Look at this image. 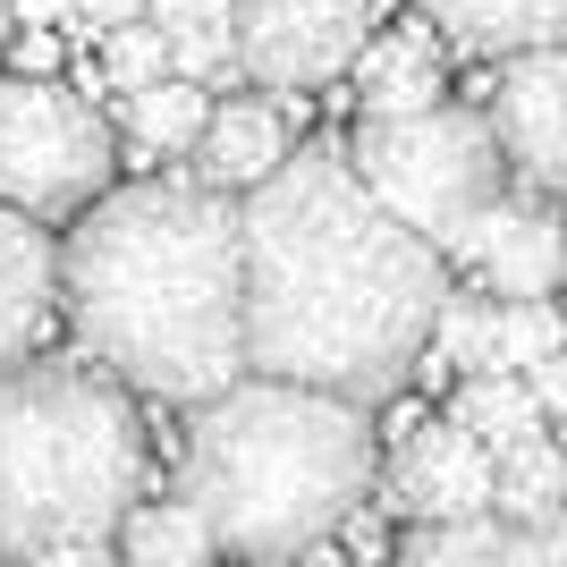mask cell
<instances>
[{
    "mask_svg": "<svg viewBox=\"0 0 567 567\" xmlns=\"http://www.w3.org/2000/svg\"><path fill=\"white\" fill-rule=\"evenodd\" d=\"M525 381H534V399H543V415H567V339H559V348H550V355H543V364H534Z\"/></svg>",
    "mask_w": 567,
    "mask_h": 567,
    "instance_id": "603a6c76",
    "label": "cell"
},
{
    "mask_svg": "<svg viewBox=\"0 0 567 567\" xmlns=\"http://www.w3.org/2000/svg\"><path fill=\"white\" fill-rule=\"evenodd\" d=\"M457 51H534V43H567V0H415Z\"/></svg>",
    "mask_w": 567,
    "mask_h": 567,
    "instance_id": "5bb4252c",
    "label": "cell"
},
{
    "mask_svg": "<svg viewBox=\"0 0 567 567\" xmlns=\"http://www.w3.org/2000/svg\"><path fill=\"white\" fill-rule=\"evenodd\" d=\"M492 136L517 187L567 204V43L508 51V69L492 85Z\"/></svg>",
    "mask_w": 567,
    "mask_h": 567,
    "instance_id": "ba28073f",
    "label": "cell"
},
{
    "mask_svg": "<svg viewBox=\"0 0 567 567\" xmlns=\"http://www.w3.org/2000/svg\"><path fill=\"white\" fill-rule=\"evenodd\" d=\"M492 508L508 525H559L567 517V450L550 441V432H525L517 450H499Z\"/></svg>",
    "mask_w": 567,
    "mask_h": 567,
    "instance_id": "2e32d148",
    "label": "cell"
},
{
    "mask_svg": "<svg viewBox=\"0 0 567 567\" xmlns=\"http://www.w3.org/2000/svg\"><path fill=\"white\" fill-rule=\"evenodd\" d=\"M492 483H499V457L474 441L457 415L441 424L406 432L399 457H390V499L381 508H399V517H483L492 508Z\"/></svg>",
    "mask_w": 567,
    "mask_h": 567,
    "instance_id": "30bf717a",
    "label": "cell"
},
{
    "mask_svg": "<svg viewBox=\"0 0 567 567\" xmlns=\"http://www.w3.org/2000/svg\"><path fill=\"white\" fill-rule=\"evenodd\" d=\"M127 102V127H136L144 153H195V136H204V118H213V85L187 69H162L153 85H136Z\"/></svg>",
    "mask_w": 567,
    "mask_h": 567,
    "instance_id": "e0dca14e",
    "label": "cell"
},
{
    "mask_svg": "<svg viewBox=\"0 0 567 567\" xmlns=\"http://www.w3.org/2000/svg\"><path fill=\"white\" fill-rule=\"evenodd\" d=\"M559 313H550V297H499L492 313V373H534L550 348H559Z\"/></svg>",
    "mask_w": 567,
    "mask_h": 567,
    "instance_id": "ffe728a7",
    "label": "cell"
},
{
    "mask_svg": "<svg viewBox=\"0 0 567 567\" xmlns=\"http://www.w3.org/2000/svg\"><path fill=\"white\" fill-rule=\"evenodd\" d=\"M355 178L406 220L424 229L441 255H457V237L474 213L508 195V153L492 136V111H457V102H424V111H364L348 144Z\"/></svg>",
    "mask_w": 567,
    "mask_h": 567,
    "instance_id": "5b68a950",
    "label": "cell"
},
{
    "mask_svg": "<svg viewBox=\"0 0 567 567\" xmlns=\"http://www.w3.org/2000/svg\"><path fill=\"white\" fill-rule=\"evenodd\" d=\"M111 187V118L60 76H0V204L51 220Z\"/></svg>",
    "mask_w": 567,
    "mask_h": 567,
    "instance_id": "8992f818",
    "label": "cell"
},
{
    "mask_svg": "<svg viewBox=\"0 0 567 567\" xmlns=\"http://www.w3.org/2000/svg\"><path fill=\"white\" fill-rule=\"evenodd\" d=\"M237 9V69L255 85H322L355 69L373 34V0H229Z\"/></svg>",
    "mask_w": 567,
    "mask_h": 567,
    "instance_id": "52a82bcc",
    "label": "cell"
},
{
    "mask_svg": "<svg viewBox=\"0 0 567 567\" xmlns=\"http://www.w3.org/2000/svg\"><path fill=\"white\" fill-rule=\"evenodd\" d=\"M178 492L213 517L220 550L237 559H297L322 550L373 492V424L364 399L313 381H229L195 399Z\"/></svg>",
    "mask_w": 567,
    "mask_h": 567,
    "instance_id": "3957f363",
    "label": "cell"
},
{
    "mask_svg": "<svg viewBox=\"0 0 567 567\" xmlns=\"http://www.w3.org/2000/svg\"><path fill=\"white\" fill-rule=\"evenodd\" d=\"M51 313H60V246L34 229V213L0 204V364L43 348Z\"/></svg>",
    "mask_w": 567,
    "mask_h": 567,
    "instance_id": "8fae6325",
    "label": "cell"
},
{
    "mask_svg": "<svg viewBox=\"0 0 567 567\" xmlns=\"http://www.w3.org/2000/svg\"><path fill=\"white\" fill-rule=\"evenodd\" d=\"M118 550L136 567H204L220 550V534L187 492H169V499H136V508L118 517Z\"/></svg>",
    "mask_w": 567,
    "mask_h": 567,
    "instance_id": "9a60e30c",
    "label": "cell"
},
{
    "mask_svg": "<svg viewBox=\"0 0 567 567\" xmlns=\"http://www.w3.org/2000/svg\"><path fill=\"white\" fill-rule=\"evenodd\" d=\"M406 559H424V567L508 559V525H499V508H483V517H424L415 534H406Z\"/></svg>",
    "mask_w": 567,
    "mask_h": 567,
    "instance_id": "44dd1931",
    "label": "cell"
},
{
    "mask_svg": "<svg viewBox=\"0 0 567 567\" xmlns=\"http://www.w3.org/2000/svg\"><path fill=\"white\" fill-rule=\"evenodd\" d=\"M118 18H144V0H76V25H118Z\"/></svg>",
    "mask_w": 567,
    "mask_h": 567,
    "instance_id": "d4e9b609",
    "label": "cell"
},
{
    "mask_svg": "<svg viewBox=\"0 0 567 567\" xmlns=\"http://www.w3.org/2000/svg\"><path fill=\"white\" fill-rule=\"evenodd\" d=\"M60 313L85 355L153 399H213L246 373V229L229 187H102L60 246Z\"/></svg>",
    "mask_w": 567,
    "mask_h": 567,
    "instance_id": "7a4b0ae2",
    "label": "cell"
},
{
    "mask_svg": "<svg viewBox=\"0 0 567 567\" xmlns=\"http://www.w3.org/2000/svg\"><path fill=\"white\" fill-rule=\"evenodd\" d=\"M144 18L169 34V69L204 76V85L237 69V9L229 0H144Z\"/></svg>",
    "mask_w": 567,
    "mask_h": 567,
    "instance_id": "ac0fdd59",
    "label": "cell"
},
{
    "mask_svg": "<svg viewBox=\"0 0 567 567\" xmlns=\"http://www.w3.org/2000/svg\"><path fill=\"white\" fill-rule=\"evenodd\" d=\"M162 69H169V34L153 18L102 25V85H111V94H136V85H153Z\"/></svg>",
    "mask_w": 567,
    "mask_h": 567,
    "instance_id": "7402d4cb",
    "label": "cell"
},
{
    "mask_svg": "<svg viewBox=\"0 0 567 567\" xmlns=\"http://www.w3.org/2000/svg\"><path fill=\"white\" fill-rule=\"evenodd\" d=\"M246 364L339 399H390L450 297L441 246L381 204L339 144L288 153L246 187Z\"/></svg>",
    "mask_w": 567,
    "mask_h": 567,
    "instance_id": "6da1fadb",
    "label": "cell"
},
{
    "mask_svg": "<svg viewBox=\"0 0 567 567\" xmlns=\"http://www.w3.org/2000/svg\"><path fill=\"white\" fill-rule=\"evenodd\" d=\"M457 262H474V280L492 297H550L567 271V220L550 213V195H492L474 229L457 237Z\"/></svg>",
    "mask_w": 567,
    "mask_h": 567,
    "instance_id": "9c48e42d",
    "label": "cell"
},
{
    "mask_svg": "<svg viewBox=\"0 0 567 567\" xmlns=\"http://www.w3.org/2000/svg\"><path fill=\"white\" fill-rule=\"evenodd\" d=\"M9 34H18V18H9V0H0V51H9Z\"/></svg>",
    "mask_w": 567,
    "mask_h": 567,
    "instance_id": "484cf974",
    "label": "cell"
},
{
    "mask_svg": "<svg viewBox=\"0 0 567 567\" xmlns=\"http://www.w3.org/2000/svg\"><path fill=\"white\" fill-rule=\"evenodd\" d=\"M450 415H457V424H466L492 457L517 450L525 432H543V399H534V381H525V373H466Z\"/></svg>",
    "mask_w": 567,
    "mask_h": 567,
    "instance_id": "d6986e66",
    "label": "cell"
},
{
    "mask_svg": "<svg viewBox=\"0 0 567 567\" xmlns=\"http://www.w3.org/2000/svg\"><path fill=\"white\" fill-rule=\"evenodd\" d=\"M288 162V118L271 111V102H213V118H204V136H195V169L213 178V187L246 195L262 187L271 169Z\"/></svg>",
    "mask_w": 567,
    "mask_h": 567,
    "instance_id": "7c38bea8",
    "label": "cell"
},
{
    "mask_svg": "<svg viewBox=\"0 0 567 567\" xmlns=\"http://www.w3.org/2000/svg\"><path fill=\"white\" fill-rule=\"evenodd\" d=\"M144 499V424L118 373L0 364V550L111 559L118 517Z\"/></svg>",
    "mask_w": 567,
    "mask_h": 567,
    "instance_id": "277c9868",
    "label": "cell"
},
{
    "mask_svg": "<svg viewBox=\"0 0 567 567\" xmlns=\"http://www.w3.org/2000/svg\"><path fill=\"white\" fill-rule=\"evenodd\" d=\"M18 25H76V0H9Z\"/></svg>",
    "mask_w": 567,
    "mask_h": 567,
    "instance_id": "cb8c5ba5",
    "label": "cell"
},
{
    "mask_svg": "<svg viewBox=\"0 0 567 567\" xmlns=\"http://www.w3.org/2000/svg\"><path fill=\"white\" fill-rule=\"evenodd\" d=\"M450 94V76H441V25H390V34H364L355 51V102L364 111H424V102Z\"/></svg>",
    "mask_w": 567,
    "mask_h": 567,
    "instance_id": "4fadbf2b",
    "label": "cell"
}]
</instances>
